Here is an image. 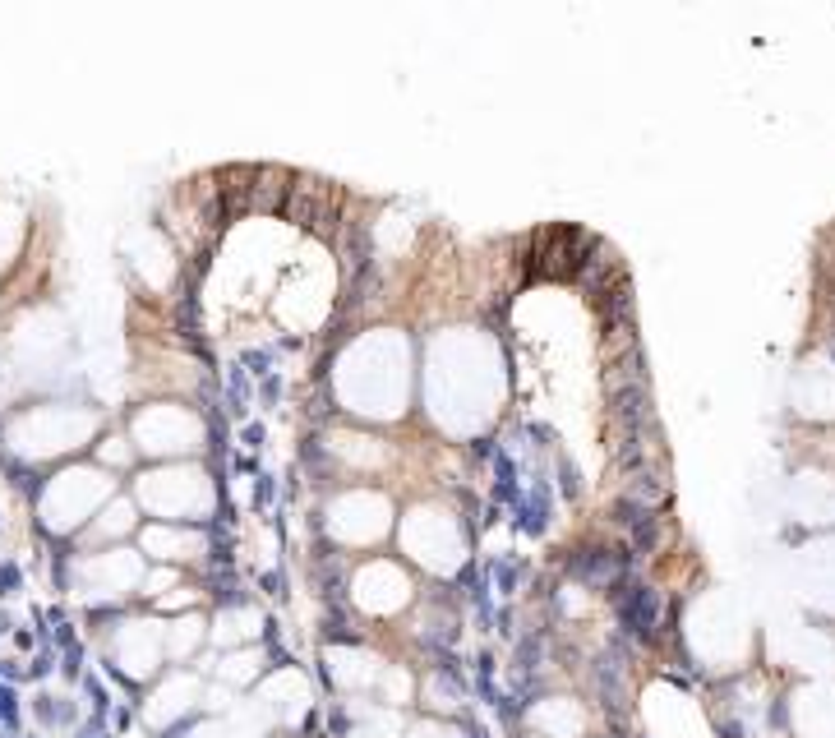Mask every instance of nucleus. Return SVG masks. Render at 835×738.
I'll list each match as a JSON object with an SVG mask.
<instances>
[{"mask_svg":"<svg viewBox=\"0 0 835 738\" xmlns=\"http://www.w3.org/2000/svg\"><path fill=\"white\" fill-rule=\"evenodd\" d=\"M596 250L600 240L586 236L582 227H545L536 231V245H531V268L549 282H568V277H586V263Z\"/></svg>","mask_w":835,"mask_h":738,"instance_id":"nucleus-1","label":"nucleus"},{"mask_svg":"<svg viewBox=\"0 0 835 738\" xmlns=\"http://www.w3.org/2000/svg\"><path fill=\"white\" fill-rule=\"evenodd\" d=\"M573 572L582 582H609V577L619 572V559H609L605 549H582L573 559Z\"/></svg>","mask_w":835,"mask_h":738,"instance_id":"nucleus-4","label":"nucleus"},{"mask_svg":"<svg viewBox=\"0 0 835 738\" xmlns=\"http://www.w3.org/2000/svg\"><path fill=\"white\" fill-rule=\"evenodd\" d=\"M619 619L633 637H651V628L660 623V596L651 591V586L619 582Z\"/></svg>","mask_w":835,"mask_h":738,"instance_id":"nucleus-3","label":"nucleus"},{"mask_svg":"<svg viewBox=\"0 0 835 738\" xmlns=\"http://www.w3.org/2000/svg\"><path fill=\"white\" fill-rule=\"evenodd\" d=\"M291 217H296L300 227L333 231L328 222L337 217V190H333V185H323V180L296 176V180H291Z\"/></svg>","mask_w":835,"mask_h":738,"instance_id":"nucleus-2","label":"nucleus"}]
</instances>
